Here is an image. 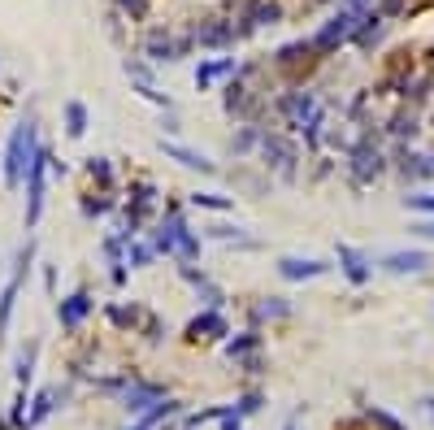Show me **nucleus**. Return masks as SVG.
Masks as SVG:
<instances>
[{
	"label": "nucleus",
	"mask_w": 434,
	"mask_h": 430,
	"mask_svg": "<svg viewBox=\"0 0 434 430\" xmlns=\"http://www.w3.org/2000/svg\"><path fill=\"white\" fill-rule=\"evenodd\" d=\"M404 205L413 209V213H426V217H434V196H430V191H417V196H404Z\"/></svg>",
	"instance_id": "obj_37"
},
{
	"label": "nucleus",
	"mask_w": 434,
	"mask_h": 430,
	"mask_svg": "<svg viewBox=\"0 0 434 430\" xmlns=\"http://www.w3.org/2000/svg\"><path fill=\"white\" fill-rule=\"evenodd\" d=\"M239 65H235V57H222V61H204L200 70H196V87L200 91H209L217 79H226V74H235Z\"/></svg>",
	"instance_id": "obj_21"
},
{
	"label": "nucleus",
	"mask_w": 434,
	"mask_h": 430,
	"mask_svg": "<svg viewBox=\"0 0 434 430\" xmlns=\"http://www.w3.org/2000/svg\"><path fill=\"white\" fill-rule=\"evenodd\" d=\"M57 400H65L61 387H44V391L31 400V409H27V426H35V422H44V417H53V413H57Z\"/></svg>",
	"instance_id": "obj_19"
},
{
	"label": "nucleus",
	"mask_w": 434,
	"mask_h": 430,
	"mask_svg": "<svg viewBox=\"0 0 434 430\" xmlns=\"http://www.w3.org/2000/svg\"><path fill=\"white\" fill-rule=\"evenodd\" d=\"M347 5H352V9H365V0H347Z\"/></svg>",
	"instance_id": "obj_43"
},
{
	"label": "nucleus",
	"mask_w": 434,
	"mask_h": 430,
	"mask_svg": "<svg viewBox=\"0 0 434 430\" xmlns=\"http://www.w3.org/2000/svg\"><path fill=\"white\" fill-rule=\"evenodd\" d=\"M31 261H35V244H27V248L18 252V265H13V274H9L5 291H0V339H5L9 322H13V309H18V296H22V283H27V270H31Z\"/></svg>",
	"instance_id": "obj_4"
},
{
	"label": "nucleus",
	"mask_w": 434,
	"mask_h": 430,
	"mask_svg": "<svg viewBox=\"0 0 434 430\" xmlns=\"http://www.w3.org/2000/svg\"><path fill=\"white\" fill-rule=\"evenodd\" d=\"M157 400H165V387L161 383H143V378H131V383L122 387V409L126 413H143V409H152Z\"/></svg>",
	"instance_id": "obj_9"
},
{
	"label": "nucleus",
	"mask_w": 434,
	"mask_h": 430,
	"mask_svg": "<svg viewBox=\"0 0 434 430\" xmlns=\"http://www.w3.org/2000/svg\"><path fill=\"white\" fill-rule=\"evenodd\" d=\"M178 409H183V404L165 396V400H157V404H152V409H143V413H139V422H135L131 430H157V426H161L165 417H174Z\"/></svg>",
	"instance_id": "obj_20"
},
{
	"label": "nucleus",
	"mask_w": 434,
	"mask_h": 430,
	"mask_svg": "<svg viewBox=\"0 0 434 430\" xmlns=\"http://www.w3.org/2000/svg\"><path fill=\"white\" fill-rule=\"evenodd\" d=\"M204 235H209V239H239V244H248V248H252V239L239 231V226H204Z\"/></svg>",
	"instance_id": "obj_35"
},
{
	"label": "nucleus",
	"mask_w": 434,
	"mask_h": 430,
	"mask_svg": "<svg viewBox=\"0 0 434 430\" xmlns=\"http://www.w3.org/2000/svg\"><path fill=\"white\" fill-rule=\"evenodd\" d=\"M330 270V261H317V257H278V274L287 283H304V278H321Z\"/></svg>",
	"instance_id": "obj_15"
},
{
	"label": "nucleus",
	"mask_w": 434,
	"mask_h": 430,
	"mask_svg": "<svg viewBox=\"0 0 434 430\" xmlns=\"http://www.w3.org/2000/svg\"><path fill=\"white\" fill-rule=\"evenodd\" d=\"M339 270L352 287H365L369 278H374V261L365 257L361 248H352V244H339Z\"/></svg>",
	"instance_id": "obj_11"
},
{
	"label": "nucleus",
	"mask_w": 434,
	"mask_h": 430,
	"mask_svg": "<svg viewBox=\"0 0 434 430\" xmlns=\"http://www.w3.org/2000/svg\"><path fill=\"white\" fill-rule=\"evenodd\" d=\"M161 153L170 157V161H178L183 170H200V174H217V165L204 157V153H191V148H183V144H165L161 139Z\"/></svg>",
	"instance_id": "obj_18"
},
{
	"label": "nucleus",
	"mask_w": 434,
	"mask_h": 430,
	"mask_svg": "<svg viewBox=\"0 0 434 430\" xmlns=\"http://www.w3.org/2000/svg\"><path fill=\"white\" fill-rule=\"evenodd\" d=\"M387 131H391L395 139H404V135L413 139V135H417V126H413V113H395V118H391V126H387Z\"/></svg>",
	"instance_id": "obj_36"
},
{
	"label": "nucleus",
	"mask_w": 434,
	"mask_h": 430,
	"mask_svg": "<svg viewBox=\"0 0 434 430\" xmlns=\"http://www.w3.org/2000/svg\"><path fill=\"white\" fill-rule=\"evenodd\" d=\"M191 205H196V209L226 213V209H235V200H231V196H217V191H196V196H191Z\"/></svg>",
	"instance_id": "obj_27"
},
{
	"label": "nucleus",
	"mask_w": 434,
	"mask_h": 430,
	"mask_svg": "<svg viewBox=\"0 0 434 430\" xmlns=\"http://www.w3.org/2000/svg\"><path fill=\"white\" fill-rule=\"evenodd\" d=\"M35 352H39V343L22 348V352H18V361H13V378H18V387H22V391L31 387V374H35Z\"/></svg>",
	"instance_id": "obj_24"
},
{
	"label": "nucleus",
	"mask_w": 434,
	"mask_h": 430,
	"mask_svg": "<svg viewBox=\"0 0 434 430\" xmlns=\"http://www.w3.org/2000/svg\"><path fill=\"white\" fill-rule=\"evenodd\" d=\"M226 331H231V326H226L222 309H204L187 322V339H222Z\"/></svg>",
	"instance_id": "obj_16"
},
{
	"label": "nucleus",
	"mask_w": 434,
	"mask_h": 430,
	"mask_svg": "<svg viewBox=\"0 0 434 430\" xmlns=\"http://www.w3.org/2000/svg\"><path fill=\"white\" fill-rule=\"evenodd\" d=\"M87 174L100 183V187H113V165L105 157H87Z\"/></svg>",
	"instance_id": "obj_31"
},
{
	"label": "nucleus",
	"mask_w": 434,
	"mask_h": 430,
	"mask_svg": "<svg viewBox=\"0 0 434 430\" xmlns=\"http://www.w3.org/2000/svg\"><path fill=\"white\" fill-rule=\"evenodd\" d=\"M174 257H178V261H196V257H200V235L191 231V226H187L183 235H178V248H174Z\"/></svg>",
	"instance_id": "obj_28"
},
{
	"label": "nucleus",
	"mask_w": 434,
	"mask_h": 430,
	"mask_svg": "<svg viewBox=\"0 0 434 430\" xmlns=\"http://www.w3.org/2000/svg\"><path fill=\"white\" fill-rule=\"evenodd\" d=\"M252 352H261V331H257V326L243 331V335H235V339H226V357H231V361H243V357H252Z\"/></svg>",
	"instance_id": "obj_22"
},
{
	"label": "nucleus",
	"mask_w": 434,
	"mask_h": 430,
	"mask_svg": "<svg viewBox=\"0 0 434 430\" xmlns=\"http://www.w3.org/2000/svg\"><path fill=\"white\" fill-rule=\"evenodd\" d=\"M400 174L408 183H430L434 179V157L430 153H408V148H400Z\"/></svg>",
	"instance_id": "obj_17"
},
{
	"label": "nucleus",
	"mask_w": 434,
	"mask_h": 430,
	"mask_svg": "<svg viewBox=\"0 0 434 430\" xmlns=\"http://www.w3.org/2000/svg\"><path fill=\"white\" fill-rule=\"evenodd\" d=\"M117 5L131 13V18H143V13H148V0H117Z\"/></svg>",
	"instance_id": "obj_39"
},
{
	"label": "nucleus",
	"mask_w": 434,
	"mask_h": 430,
	"mask_svg": "<svg viewBox=\"0 0 434 430\" xmlns=\"http://www.w3.org/2000/svg\"><path fill=\"white\" fill-rule=\"evenodd\" d=\"M413 235H421V239H434V222H417V226H413Z\"/></svg>",
	"instance_id": "obj_40"
},
{
	"label": "nucleus",
	"mask_w": 434,
	"mask_h": 430,
	"mask_svg": "<svg viewBox=\"0 0 434 430\" xmlns=\"http://www.w3.org/2000/svg\"><path fill=\"white\" fill-rule=\"evenodd\" d=\"M35 148H39L35 113H27V118L13 126V135H9V144H5V187H22V179H27V170H31Z\"/></svg>",
	"instance_id": "obj_1"
},
{
	"label": "nucleus",
	"mask_w": 434,
	"mask_h": 430,
	"mask_svg": "<svg viewBox=\"0 0 434 430\" xmlns=\"http://www.w3.org/2000/svg\"><path fill=\"white\" fill-rule=\"evenodd\" d=\"M365 417L374 422V430H408L395 413H387V409H382V404H365Z\"/></svg>",
	"instance_id": "obj_26"
},
{
	"label": "nucleus",
	"mask_w": 434,
	"mask_h": 430,
	"mask_svg": "<svg viewBox=\"0 0 434 430\" xmlns=\"http://www.w3.org/2000/svg\"><path fill=\"white\" fill-rule=\"evenodd\" d=\"M152 257H157V252H152V244H139V239H131V244H126V265H148Z\"/></svg>",
	"instance_id": "obj_30"
},
{
	"label": "nucleus",
	"mask_w": 434,
	"mask_h": 430,
	"mask_svg": "<svg viewBox=\"0 0 434 430\" xmlns=\"http://www.w3.org/2000/svg\"><path fill=\"white\" fill-rule=\"evenodd\" d=\"M96 309V300H91V291H74V296H65L61 305H57V322H61V331H79V326L87 322V313Z\"/></svg>",
	"instance_id": "obj_13"
},
{
	"label": "nucleus",
	"mask_w": 434,
	"mask_h": 430,
	"mask_svg": "<svg viewBox=\"0 0 434 430\" xmlns=\"http://www.w3.org/2000/svg\"><path fill=\"white\" fill-rule=\"evenodd\" d=\"M361 18H365V9H339L335 18H326L321 22V31L309 39L313 44V53L317 57H326V53H335V48H343V44H352V35H356V27H361Z\"/></svg>",
	"instance_id": "obj_2"
},
{
	"label": "nucleus",
	"mask_w": 434,
	"mask_h": 430,
	"mask_svg": "<svg viewBox=\"0 0 434 430\" xmlns=\"http://www.w3.org/2000/svg\"><path fill=\"white\" fill-rule=\"evenodd\" d=\"M53 170V153L39 144L35 157H31V170H27V231L39 226V213H44V179Z\"/></svg>",
	"instance_id": "obj_3"
},
{
	"label": "nucleus",
	"mask_w": 434,
	"mask_h": 430,
	"mask_svg": "<svg viewBox=\"0 0 434 430\" xmlns=\"http://www.w3.org/2000/svg\"><path fill=\"white\" fill-rule=\"evenodd\" d=\"M261 404H265V396H261V391H243V396L235 400V409H231V413L252 417V413H261Z\"/></svg>",
	"instance_id": "obj_32"
},
{
	"label": "nucleus",
	"mask_w": 434,
	"mask_h": 430,
	"mask_svg": "<svg viewBox=\"0 0 434 430\" xmlns=\"http://www.w3.org/2000/svg\"><path fill=\"white\" fill-rule=\"evenodd\" d=\"M295 422H300V413H291V417H287V430H295Z\"/></svg>",
	"instance_id": "obj_42"
},
{
	"label": "nucleus",
	"mask_w": 434,
	"mask_h": 430,
	"mask_svg": "<svg viewBox=\"0 0 434 430\" xmlns=\"http://www.w3.org/2000/svg\"><path fill=\"white\" fill-rule=\"evenodd\" d=\"M434 265V257L426 248H404V252H382L378 257V270L387 274H426Z\"/></svg>",
	"instance_id": "obj_7"
},
{
	"label": "nucleus",
	"mask_w": 434,
	"mask_h": 430,
	"mask_svg": "<svg viewBox=\"0 0 434 430\" xmlns=\"http://www.w3.org/2000/svg\"><path fill=\"white\" fill-rule=\"evenodd\" d=\"M105 313H109L113 326H135V322H139V309H135V305H131V309H126V305H109Z\"/></svg>",
	"instance_id": "obj_34"
},
{
	"label": "nucleus",
	"mask_w": 434,
	"mask_h": 430,
	"mask_svg": "<svg viewBox=\"0 0 434 430\" xmlns=\"http://www.w3.org/2000/svg\"><path fill=\"white\" fill-rule=\"evenodd\" d=\"M382 170H387V157H382V148H374V144H356V148H352L347 174H352V183H356V187H369Z\"/></svg>",
	"instance_id": "obj_5"
},
{
	"label": "nucleus",
	"mask_w": 434,
	"mask_h": 430,
	"mask_svg": "<svg viewBox=\"0 0 434 430\" xmlns=\"http://www.w3.org/2000/svg\"><path fill=\"white\" fill-rule=\"evenodd\" d=\"M113 209V196H100V200H83V213L87 217H105Z\"/></svg>",
	"instance_id": "obj_38"
},
{
	"label": "nucleus",
	"mask_w": 434,
	"mask_h": 430,
	"mask_svg": "<svg viewBox=\"0 0 434 430\" xmlns=\"http://www.w3.org/2000/svg\"><path fill=\"white\" fill-rule=\"evenodd\" d=\"M226 413H231L226 404H217V409H200V413H187V417H183V430H200L204 422H222Z\"/></svg>",
	"instance_id": "obj_29"
},
{
	"label": "nucleus",
	"mask_w": 434,
	"mask_h": 430,
	"mask_svg": "<svg viewBox=\"0 0 434 430\" xmlns=\"http://www.w3.org/2000/svg\"><path fill=\"white\" fill-rule=\"evenodd\" d=\"M321 109V100L313 96V91H287L283 100H278V113L287 118V126L291 131H304V126H309V118Z\"/></svg>",
	"instance_id": "obj_6"
},
{
	"label": "nucleus",
	"mask_w": 434,
	"mask_h": 430,
	"mask_svg": "<svg viewBox=\"0 0 434 430\" xmlns=\"http://www.w3.org/2000/svg\"><path fill=\"white\" fill-rule=\"evenodd\" d=\"M421 413H426V417L434 422V396H426V400H421Z\"/></svg>",
	"instance_id": "obj_41"
},
{
	"label": "nucleus",
	"mask_w": 434,
	"mask_h": 430,
	"mask_svg": "<svg viewBox=\"0 0 434 430\" xmlns=\"http://www.w3.org/2000/svg\"><path fill=\"white\" fill-rule=\"evenodd\" d=\"M191 44H196L191 35H161V31H152V35H148V57L157 61V65H165V61L187 57Z\"/></svg>",
	"instance_id": "obj_10"
},
{
	"label": "nucleus",
	"mask_w": 434,
	"mask_h": 430,
	"mask_svg": "<svg viewBox=\"0 0 434 430\" xmlns=\"http://www.w3.org/2000/svg\"><path fill=\"white\" fill-rule=\"evenodd\" d=\"M287 313H291L287 300H283V296H269V300H261V305L252 309V322H265V317L274 322V317H287Z\"/></svg>",
	"instance_id": "obj_25"
},
{
	"label": "nucleus",
	"mask_w": 434,
	"mask_h": 430,
	"mask_svg": "<svg viewBox=\"0 0 434 430\" xmlns=\"http://www.w3.org/2000/svg\"><path fill=\"white\" fill-rule=\"evenodd\" d=\"M261 157H265V165H274L283 179H295V144H287L283 135H261Z\"/></svg>",
	"instance_id": "obj_8"
},
{
	"label": "nucleus",
	"mask_w": 434,
	"mask_h": 430,
	"mask_svg": "<svg viewBox=\"0 0 434 430\" xmlns=\"http://www.w3.org/2000/svg\"><path fill=\"white\" fill-rule=\"evenodd\" d=\"M261 144V131H257V126H243V131L231 139V153H248V148H257Z\"/></svg>",
	"instance_id": "obj_33"
},
{
	"label": "nucleus",
	"mask_w": 434,
	"mask_h": 430,
	"mask_svg": "<svg viewBox=\"0 0 434 430\" xmlns=\"http://www.w3.org/2000/svg\"><path fill=\"white\" fill-rule=\"evenodd\" d=\"M191 39H196L200 48H231L239 35H235V22H222V18H213V22H200V27L191 31Z\"/></svg>",
	"instance_id": "obj_14"
},
{
	"label": "nucleus",
	"mask_w": 434,
	"mask_h": 430,
	"mask_svg": "<svg viewBox=\"0 0 434 430\" xmlns=\"http://www.w3.org/2000/svg\"><path fill=\"white\" fill-rule=\"evenodd\" d=\"M65 135L70 139L87 135V105H83V100H65Z\"/></svg>",
	"instance_id": "obj_23"
},
{
	"label": "nucleus",
	"mask_w": 434,
	"mask_h": 430,
	"mask_svg": "<svg viewBox=\"0 0 434 430\" xmlns=\"http://www.w3.org/2000/svg\"><path fill=\"white\" fill-rule=\"evenodd\" d=\"M187 231V217L183 209H170L161 222H157V231H152V252H165V257H174V248H178V235Z\"/></svg>",
	"instance_id": "obj_12"
}]
</instances>
